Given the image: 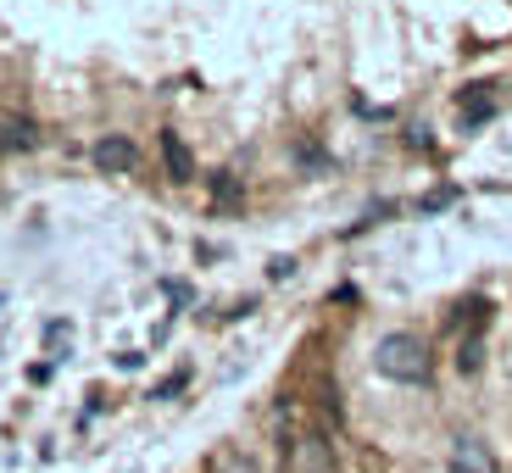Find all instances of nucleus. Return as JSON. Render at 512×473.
<instances>
[{
    "instance_id": "nucleus-1",
    "label": "nucleus",
    "mask_w": 512,
    "mask_h": 473,
    "mask_svg": "<svg viewBox=\"0 0 512 473\" xmlns=\"http://www.w3.org/2000/svg\"><path fill=\"white\" fill-rule=\"evenodd\" d=\"M373 368H379L390 384H429L435 379V357H429V346H423L418 334H407V329L384 334L379 346H373Z\"/></svg>"
},
{
    "instance_id": "nucleus-2",
    "label": "nucleus",
    "mask_w": 512,
    "mask_h": 473,
    "mask_svg": "<svg viewBox=\"0 0 512 473\" xmlns=\"http://www.w3.org/2000/svg\"><path fill=\"white\" fill-rule=\"evenodd\" d=\"M446 473H501V462L479 435H457V446L446 457Z\"/></svg>"
},
{
    "instance_id": "nucleus-3",
    "label": "nucleus",
    "mask_w": 512,
    "mask_h": 473,
    "mask_svg": "<svg viewBox=\"0 0 512 473\" xmlns=\"http://www.w3.org/2000/svg\"><path fill=\"white\" fill-rule=\"evenodd\" d=\"M90 162L101 167V173H134V167H140V145L128 140V134H106V140H95Z\"/></svg>"
},
{
    "instance_id": "nucleus-4",
    "label": "nucleus",
    "mask_w": 512,
    "mask_h": 473,
    "mask_svg": "<svg viewBox=\"0 0 512 473\" xmlns=\"http://www.w3.org/2000/svg\"><path fill=\"white\" fill-rule=\"evenodd\" d=\"M290 451H295V468H301V473H340V468H334L329 440H323V429H307Z\"/></svg>"
},
{
    "instance_id": "nucleus-5",
    "label": "nucleus",
    "mask_w": 512,
    "mask_h": 473,
    "mask_svg": "<svg viewBox=\"0 0 512 473\" xmlns=\"http://www.w3.org/2000/svg\"><path fill=\"white\" fill-rule=\"evenodd\" d=\"M162 162H167V179H173V184H190L195 179V156H190V145H184L173 128L162 134Z\"/></svg>"
},
{
    "instance_id": "nucleus-6",
    "label": "nucleus",
    "mask_w": 512,
    "mask_h": 473,
    "mask_svg": "<svg viewBox=\"0 0 512 473\" xmlns=\"http://www.w3.org/2000/svg\"><path fill=\"white\" fill-rule=\"evenodd\" d=\"M496 84H468V90H462V101H457V112H462V123L468 128H479L485 123V117H496Z\"/></svg>"
},
{
    "instance_id": "nucleus-7",
    "label": "nucleus",
    "mask_w": 512,
    "mask_h": 473,
    "mask_svg": "<svg viewBox=\"0 0 512 473\" xmlns=\"http://www.w3.org/2000/svg\"><path fill=\"white\" fill-rule=\"evenodd\" d=\"M34 145V123H6L0 128V151H28Z\"/></svg>"
},
{
    "instance_id": "nucleus-8",
    "label": "nucleus",
    "mask_w": 512,
    "mask_h": 473,
    "mask_svg": "<svg viewBox=\"0 0 512 473\" xmlns=\"http://www.w3.org/2000/svg\"><path fill=\"white\" fill-rule=\"evenodd\" d=\"M218 473H262V468H256L245 451H223V457H218Z\"/></svg>"
}]
</instances>
